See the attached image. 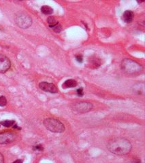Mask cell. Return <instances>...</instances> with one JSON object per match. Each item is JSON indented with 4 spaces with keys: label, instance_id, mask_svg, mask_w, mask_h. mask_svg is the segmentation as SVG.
I'll return each mask as SVG.
<instances>
[{
    "label": "cell",
    "instance_id": "obj_1",
    "mask_svg": "<svg viewBox=\"0 0 145 163\" xmlns=\"http://www.w3.org/2000/svg\"><path fill=\"white\" fill-rule=\"evenodd\" d=\"M107 149L115 155L124 156L131 152L132 145L128 139L124 137H115L108 141Z\"/></svg>",
    "mask_w": 145,
    "mask_h": 163
},
{
    "label": "cell",
    "instance_id": "obj_2",
    "mask_svg": "<svg viewBox=\"0 0 145 163\" xmlns=\"http://www.w3.org/2000/svg\"><path fill=\"white\" fill-rule=\"evenodd\" d=\"M121 68L124 73L130 76L138 75L143 71L142 65L129 59H125L121 61Z\"/></svg>",
    "mask_w": 145,
    "mask_h": 163
},
{
    "label": "cell",
    "instance_id": "obj_3",
    "mask_svg": "<svg viewBox=\"0 0 145 163\" xmlns=\"http://www.w3.org/2000/svg\"><path fill=\"white\" fill-rule=\"evenodd\" d=\"M43 124L45 126L50 132L56 133H62L65 131V126L62 122L57 119L48 118L44 120Z\"/></svg>",
    "mask_w": 145,
    "mask_h": 163
},
{
    "label": "cell",
    "instance_id": "obj_4",
    "mask_svg": "<svg viewBox=\"0 0 145 163\" xmlns=\"http://www.w3.org/2000/svg\"><path fill=\"white\" fill-rule=\"evenodd\" d=\"M15 23L21 29H28L32 25V19L26 14L19 13L16 16Z\"/></svg>",
    "mask_w": 145,
    "mask_h": 163
},
{
    "label": "cell",
    "instance_id": "obj_5",
    "mask_svg": "<svg viewBox=\"0 0 145 163\" xmlns=\"http://www.w3.org/2000/svg\"><path fill=\"white\" fill-rule=\"evenodd\" d=\"M93 105L89 102H79L73 103L72 105V109L73 111L79 114L87 113L93 109Z\"/></svg>",
    "mask_w": 145,
    "mask_h": 163
},
{
    "label": "cell",
    "instance_id": "obj_6",
    "mask_svg": "<svg viewBox=\"0 0 145 163\" xmlns=\"http://www.w3.org/2000/svg\"><path fill=\"white\" fill-rule=\"evenodd\" d=\"M17 135L14 132H3L0 133V144H8L16 140Z\"/></svg>",
    "mask_w": 145,
    "mask_h": 163
},
{
    "label": "cell",
    "instance_id": "obj_7",
    "mask_svg": "<svg viewBox=\"0 0 145 163\" xmlns=\"http://www.w3.org/2000/svg\"><path fill=\"white\" fill-rule=\"evenodd\" d=\"M11 67V62L7 56L0 54V73H4Z\"/></svg>",
    "mask_w": 145,
    "mask_h": 163
},
{
    "label": "cell",
    "instance_id": "obj_8",
    "mask_svg": "<svg viewBox=\"0 0 145 163\" xmlns=\"http://www.w3.org/2000/svg\"><path fill=\"white\" fill-rule=\"evenodd\" d=\"M39 88L45 92H50V93H57L58 92V88L56 87L54 84L52 83H48L47 82H42L39 84Z\"/></svg>",
    "mask_w": 145,
    "mask_h": 163
},
{
    "label": "cell",
    "instance_id": "obj_9",
    "mask_svg": "<svg viewBox=\"0 0 145 163\" xmlns=\"http://www.w3.org/2000/svg\"><path fill=\"white\" fill-rule=\"evenodd\" d=\"M134 14L132 10H126L123 14V20L125 23H131L134 20Z\"/></svg>",
    "mask_w": 145,
    "mask_h": 163
},
{
    "label": "cell",
    "instance_id": "obj_10",
    "mask_svg": "<svg viewBox=\"0 0 145 163\" xmlns=\"http://www.w3.org/2000/svg\"><path fill=\"white\" fill-rule=\"evenodd\" d=\"M133 92L137 95L144 94V84L143 82H138L133 87Z\"/></svg>",
    "mask_w": 145,
    "mask_h": 163
},
{
    "label": "cell",
    "instance_id": "obj_11",
    "mask_svg": "<svg viewBox=\"0 0 145 163\" xmlns=\"http://www.w3.org/2000/svg\"><path fill=\"white\" fill-rule=\"evenodd\" d=\"M77 82L74 80L70 79L65 81V82L63 84V88H74L77 86Z\"/></svg>",
    "mask_w": 145,
    "mask_h": 163
},
{
    "label": "cell",
    "instance_id": "obj_12",
    "mask_svg": "<svg viewBox=\"0 0 145 163\" xmlns=\"http://www.w3.org/2000/svg\"><path fill=\"white\" fill-rule=\"evenodd\" d=\"M41 12L46 15H50L53 13V9L48 6H43L41 8Z\"/></svg>",
    "mask_w": 145,
    "mask_h": 163
},
{
    "label": "cell",
    "instance_id": "obj_13",
    "mask_svg": "<svg viewBox=\"0 0 145 163\" xmlns=\"http://www.w3.org/2000/svg\"><path fill=\"white\" fill-rule=\"evenodd\" d=\"M47 23L48 24V26L51 29H52L54 26H56L57 25L59 24L58 21L56 20V19L54 17H52V16H49V17L47 18Z\"/></svg>",
    "mask_w": 145,
    "mask_h": 163
},
{
    "label": "cell",
    "instance_id": "obj_14",
    "mask_svg": "<svg viewBox=\"0 0 145 163\" xmlns=\"http://www.w3.org/2000/svg\"><path fill=\"white\" fill-rule=\"evenodd\" d=\"M0 124L5 127H11L15 124V121L14 120H4L0 122Z\"/></svg>",
    "mask_w": 145,
    "mask_h": 163
},
{
    "label": "cell",
    "instance_id": "obj_15",
    "mask_svg": "<svg viewBox=\"0 0 145 163\" xmlns=\"http://www.w3.org/2000/svg\"><path fill=\"white\" fill-rule=\"evenodd\" d=\"M7 104V99L5 97L0 96V107H4Z\"/></svg>",
    "mask_w": 145,
    "mask_h": 163
},
{
    "label": "cell",
    "instance_id": "obj_16",
    "mask_svg": "<svg viewBox=\"0 0 145 163\" xmlns=\"http://www.w3.org/2000/svg\"><path fill=\"white\" fill-rule=\"evenodd\" d=\"M52 29H53V31H54L55 33H60V32H61V31H62V25H59V24L57 25L56 26H54V27H53V28H52Z\"/></svg>",
    "mask_w": 145,
    "mask_h": 163
},
{
    "label": "cell",
    "instance_id": "obj_17",
    "mask_svg": "<svg viewBox=\"0 0 145 163\" xmlns=\"http://www.w3.org/2000/svg\"><path fill=\"white\" fill-rule=\"evenodd\" d=\"M33 150H36V151H42L44 150V147L42 145H37L35 146H33Z\"/></svg>",
    "mask_w": 145,
    "mask_h": 163
},
{
    "label": "cell",
    "instance_id": "obj_18",
    "mask_svg": "<svg viewBox=\"0 0 145 163\" xmlns=\"http://www.w3.org/2000/svg\"><path fill=\"white\" fill-rule=\"evenodd\" d=\"M77 95H79V97H82L84 95V92H83V89L82 88H80L79 89L77 90Z\"/></svg>",
    "mask_w": 145,
    "mask_h": 163
},
{
    "label": "cell",
    "instance_id": "obj_19",
    "mask_svg": "<svg viewBox=\"0 0 145 163\" xmlns=\"http://www.w3.org/2000/svg\"><path fill=\"white\" fill-rule=\"evenodd\" d=\"M76 60L79 63H83V58L82 55H77V56H76Z\"/></svg>",
    "mask_w": 145,
    "mask_h": 163
},
{
    "label": "cell",
    "instance_id": "obj_20",
    "mask_svg": "<svg viewBox=\"0 0 145 163\" xmlns=\"http://www.w3.org/2000/svg\"><path fill=\"white\" fill-rule=\"evenodd\" d=\"M0 163H4V158L1 153H0Z\"/></svg>",
    "mask_w": 145,
    "mask_h": 163
},
{
    "label": "cell",
    "instance_id": "obj_21",
    "mask_svg": "<svg viewBox=\"0 0 145 163\" xmlns=\"http://www.w3.org/2000/svg\"><path fill=\"white\" fill-rule=\"evenodd\" d=\"M13 163H23V160L18 159V160H15V161H14Z\"/></svg>",
    "mask_w": 145,
    "mask_h": 163
}]
</instances>
